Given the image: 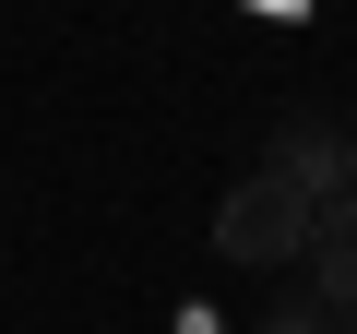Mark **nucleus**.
<instances>
[{
    "mask_svg": "<svg viewBox=\"0 0 357 334\" xmlns=\"http://www.w3.org/2000/svg\"><path fill=\"white\" fill-rule=\"evenodd\" d=\"M310 227H321V203H310V191H286L274 167H250V180L215 203V251H227V263H298V251H310Z\"/></svg>",
    "mask_w": 357,
    "mask_h": 334,
    "instance_id": "1",
    "label": "nucleus"
},
{
    "mask_svg": "<svg viewBox=\"0 0 357 334\" xmlns=\"http://www.w3.org/2000/svg\"><path fill=\"white\" fill-rule=\"evenodd\" d=\"M274 180L310 191V203H345V191H357V143H345L333 119H298V131L274 143Z\"/></svg>",
    "mask_w": 357,
    "mask_h": 334,
    "instance_id": "2",
    "label": "nucleus"
},
{
    "mask_svg": "<svg viewBox=\"0 0 357 334\" xmlns=\"http://www.w3.org/2000/svg\"><path fill=\"white\" fill-rule=\"evenodd\" d=\"M310 275H321V298H357V191L321 203V227H310Z\"/></svg>",
    "mask_w": 357,
    "mask_h": 334,
    "instance_id": "3",
    "label": "nucleus"
},
{
    "mask_svg": "<svg viewBox=\"0 0 357 334\" xmlns=\"http://www.w3.org/2000/svg\"><path fill=\"white\" fill-rule=\"evenodd\" d=\"M262 334H333V322H321V298H286V310H274Z\"/></svg>",
    "mask_w": 357,
    "mask_h": 334,
    "instance_id": "4",
    "label": "nucleus"
}]
</instances>
